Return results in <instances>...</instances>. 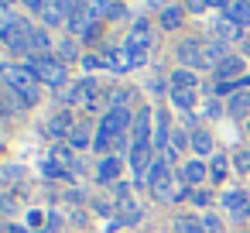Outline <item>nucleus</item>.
Here are the masks:
<instances>
[{
    "mask_svg": "<svg viewBox=\"0 0 250 233\" xmlns=\"http://www.w3.org/2000/svg\"><path fill=\"white\" fill-rule=\"evenodd\" d=\"M178 59L185 69H216L226 59V45L223 42H202V38H188L178 45Z\"/></svg>",
    "mask_w": 250,
    "mask_h": 233,
    "instance_id": "obj_1",
    "label": "nucleus"
},
{
    "mask_svg": "<svg viewBox=\"0 0 250 233\" xmlns=\"http://www.w3.org/2000/svg\"><path fill=\"white\" fill-rule=\"evenodd\" d=\"M42 21H45L48 28H55V24H62V21H65V14H62V11H59L55 4H48V7L42 11Z\"/></svg>",
    "mask_w": 250,
    "mask_h": 233,
    "instance_id": "obj_29",
    "label": "nucleus"
},
{
    "mask_svg": "<svg viewBox=\"0 0 250 233\" xmlns=\"http://www.w3.org/2000/svg\"><path fill=\"white\" fill-rule=\"evenodd\" d=\"M168 141H171V130H168V117L161 113V117H158V124H154V144L165 151V148H168Z\"/></svg>",
    "mask_w": 250,
    "mask_h": 233,
    "instance_id": "obj_23",
    "label": "nucleus"
},
{
    "mask_svg": "<svg viewBox=\"0 0 250 233\" xmlns=\"http://www.w3.org/2000/svg\"><path fill=\"white\" fill-rule=\"evenodd\" d=\"M48 4H55V7H59L62 14H69V18H76L79 11H86V7H83V0H48Z\"/></svg>",
    "mask_w": 250,
    "mask_h": 233,
    "instance_id": "obj_28",
    "label": "nucleus"
},
{
    "mask_svg": "<svg viewBox=\"0 0 250 233\" xmlns=\"http://www.w3.org/2000/svg\"><path fill=\"white\" fill-rule=\"evenodd\" d=\"M171 103H175L178 110H185V113H188V110H192V103H195V93H192V89H171Z\"/></svg>",
    "mask_w": 250,
    "mask_h": 233,
    "instance_id": "obj_26",
    "label": "nucleus"
},
{
    "mask_svg": "<svg viewBox=\"0 0 250 233\" xmlns=\"http://www.w3.org/2000/svg\"><path fill=\"white\" fill-rule=\"evenodd\" d=\"M24 4H28V7H31V11H38V14H42V11H45V7H48V0H24Z\"/></svg>",
    "mask_w": 250,
    "mask_h": 233,
    "instance_id": "obj_37",
    "label": "nucleus"
},
{
    "mask_svg": "<svg viewBox=\"0 0 250 233\" xmlns=\"http://www.w3.org/2000/svg\"><path fill=\"white\" fill-rule=\"evenodd\" d=\"M117 175H120V158H117V154H106V158L96 165V182L106 185V182H117Z\"/></svg>",
    "mask_w": 250,
    "mask_h": 233,
    "instance_id": "obj_14",
    "label": "nucleus"
},
{
    "mask_svg": "<svg viewBox=\"0 0 250 233\" xmlns=\"http://www.w3.org/2000/svg\"><path fill=\"white\" fill-rule=\"evenodd\" d=\"M226 110H229L233 117H250V93H236V96L226 103Z\"/></svg>",
    "mask_w": 250,
    "mask_h": 233,
    "instance_id": "obj_22",
    "label": "nucleus"
},
{
    "mask_svg": "<svg viewBox=\"0 0 250 233\" xmlns=\"http://www.w3.org/2000/svg\"><path fill=\"white\" fill-rule=\"evenodd\" d=\"M206 7H209V0H185V11L188 14H202Z\"/></svg>",
    "mask_w": 250,
    "mask_h": 233,
    "instance_id": "obj_32",
    "label": "nucleus"
},
{
    "mask_svg": "<svg viewBox=\"0 0 250 233\" xmlns=\"http://www.w3.org/2000/svg\"><path fill=\"white\" fill-rule=\"evenodd\" d=\"M48 48H52L48 31H45V28H35V31H31V55H45Z\"/></svg>",
    "mask_w": 250,
    "mask_h": 233,
    "instance_id": "obj_21",
    "label": "nucleus"
},
{
    "mask_svg": "<svg viewBox=\"0 0 250 233\" xmlns=\"http://www.w3.org/2000/svg\"><path fill=\"white\" fill-rule=\"evenodd\" d=\"M83 62H86V69H100V65H106V62H103L100 55H86Z\"/></svg>",
    "mask_w": 250,
    "mask_h": 233,
    "instance_id": "obj_36",
    "label": "nucleus"
},
{
    "mask_svg": "<svg viewBox=\"0 0 250 233\" xmlns=\"http://www.w3.org/2000/svg\"><path fill=\"white\" fill-rule=\"evenodd\" d=\"M216 79L219 83H236V79H243V59H236V55H226L216 69Z\"/></svg>",
    "mask_w": 250,
    "mask_h": 233,
    "instance_id": "obj_8",
    "label": "nucleus"
},
{
    "mask_svg": "<svg viewBox=\"0 0 250 233\" xmlns=\"http://www.w3.org/2000/svg\"><path fill=\"white\" fill-rule=\"evenodd\" d=\"M117 219L127 223V226L137 223V219H141V206H137L134 199H117Z\"/></svg>",
    "mask_w": 250,
    "mask_h": 233,
    "instance_id": "obj_17",
    "label": "nucleus"
},
{
    "mask_svg": "<svg viewBox=\"0 0 250 233\" xmlns=\"http://www.w3.org/2000/svg\"><path fill=\"white\" fill-rule=\"evenodd\" d=\"M59 52H62V62H69V59H76V48H72V45H62Z\"/></svg>",
    "mask_w": 250,
    "mask_h": 233,
    "instance_id": "obj_38",
    "label": "nucleus"
},
{
    "mask_svg": "<svg viewBox=\"0 0 250 233\" xmlns=\"http://www.w3.org/2000/svg\"><path fill=\"white\" fill-rule=\"evenodd\" d=\"M28 69L35 72V79L38 83H45V86H65L69 83V72H65V65H62V59H52V55H31L28 59Z\"/></svg>",
    "mask_w": 250,
    "mask_h": 233,
    "instance_id": "obj_3",
    "label": "nucleus"
},
{
    "mask_svg": "<svg viewBox=\"0 0 250 233\" xmlns=\"http://www.w3.org/2000/svg\"><path fill=\"white\" fill-rule=\"evenodd\" d=\"M147 182H151L154 199H165V202H178V199L192 195V192H185V189H178V185H175V178H171V171H168V165H165V161H154V168H151Z\"/></svg>",
    "mask_w": 250,
    "mask_h": 233,
    "instance_id": "obj_4",
    "label": "nucleus"
},
{
    "mask_svg": "<svg viewBox=\"0 0 250 233\" xmlns=\"http://www.w3.org/2000/svg\"><path fill=\"white\" fill-rule=\"evenodd\" d=\"M124 48H127V55H130L134 65H144L147 55H151V35H147V31H130Z\"/></svg>",
    "mask_w": 250,
    "mask_h": 233,
    "instance_id": "obj_6",
    "label": "nucleus"
},
{
    "mask_svg": "<svg viewBox=\"0 0 250 233\" xmlns=\"http://www.w3.org/2000/svg\"><path fill=\"white\" fill-rule=\"evenodd\" d=\"M178 24H182V7H165L161 11V28L165 31H175Z\"/></svg>",
    "mask_w": 250,
    "mask_h": 233,
    "instance_id": "obj_25",
    "label": "nucleus"
},
{
    "mask_svg": "<svg viewBox=\"0 0 250 233\" xmlns=\"http://www.w3.org/2000/svg\"><path fill=\"white\" fill-rule=\"evenodd\" d=\"M202 226H206V230H219V219H216V216H206Z\"/></svg>",
    "mask_w": 250,
    "mask_h": 233,
    "instance_id": "obj_39",
    "label": "nucleus"
},
{
    "mask_svg": "<svg viewBox=\"0 0 250 233\" xmlns=\"http://www.w3.org/2000/svg\"><path fill=\"white\" fill-rule=\"evenodd\" d=\"M48 165H55L59 171H65L72 178V168H76V158H72V148L69 144H55L52 154H48Z\"/></svg>",
    "mask_w": 250,
    "mask_h": 233,
    "instance_id": "obj_11",
    "label": "nucleus"
},
{
    "mask_svg": "<svg viewBox=\"0 0 250 233\" xmlns=\"http://www.w3.org/2000/svg\"><path fill=\"white\" fill-rule=\"evenodd\" d=\"M247 127H250V124H247Z\"/></svg>",
    "mask_w": 250,
    "mask_h": 233,
    "instance_id": "obj_45",
    "label": "nucleus"
},
{
    "mask_svg": "<svg viewBox=\"0 0 250 233\" xmlns=\"http://www.w3.org/2000/svg\"><path fill=\"white\" fill-rule=\"evenodd\" d=\"M206 175H209V168H206L202 161H195V158H192V161H185V165L178 168V178H182L185 185H199Z\"/></svg>",
    "mask_w": 250,
    "mask_h": 233,
    "instance_id": "obj_15",
    "label": "nucleus"
},
{
    "mask_svg": "<svg viewBox=\"0 0 250 233\" xmlns=\"http://www.w3.org/2000/svg\"><path fill=\"white\" fill-rule=\"evenodd\" d=\"M130 168H134V178H147L151 168H154V158H151V148H130Z\"/></svg>",
    "mask_w": 250,
    "mask_h": 233,
    "instance_id": "obj_9",
    "label": "nucleus"
},
{
    "mask_svg": "<svg viewBox=\"0 0 250 233\" xmlns=\"http://www.w3.org/2000/svg\"><path fill=\"white\" fill-rule=\"evenodd\" d=\"M195 72L192 69H178V72H171V89H192L195 93Z\"/></svg>",
    "mask_w": 250,
    "mask_h": 233,
    "instance_id": "obj_19",
    "label": "nucleus"
},
{
    "mask_svg": "<svg viewBox=\"0 0 250 233\" xmlns=\"http://www.w3.org/2000/svg\"><path fill=\"white\" fill-rule=\"evenodd\" d=\"M240 31H243V28H236L233 21H226V18H223V21H216V24H212V42H223V45H226V42H233Z\"/></svg>",
    "mask_w": 250,
    "mask_h": 233,
    "instance_id": "obj_18",
    "label": "nucleus"
},
{
    "mask_svg": "<svg viewBox=\"0 0 250 233\" xmlns=\"http://www.w3.org/2000/svg\"><path fill=\"white\" fill-rule=\"evenodd\" d=\"M0 79H4V86L24 103V106H35L38 103V79H35V72L28 69V65H18V62H4L0 65Z\"/></svg>",
    "mask_w": 250,
    "mask_h": 233,
    "instance_id": "obj_2",
    "label": "nucleus"
},
{
    "mask_svg": "<svg viewBox=\"0 0 250 233\" xmlns=\"http://www.w3.org/2000/svg\"><path fill=\"white\" fill-rule=\"evenodd\" d=\"M223 18L233 21L236 28H250V0H229L223 7Z\"/></svg>",
    "mask_w": 250,
    "mask_h": 233,
    "instance_id": "obj_10",
    "label": "nucleus"
},
{
    "mask_svg": "<svg viewBox=\"0 0 250 233\" xmlns=\"http://www.w3.org/2000/svg\"><path fill=\"white\" fill-rule=\"evenodd\" d=\"M192 148L195 154H212V137L206 130H192Z\"/></svg>",
    "mask_w": 250,
    "mask_h": 233,
    "instance_id": "obj_27",
    "label": "nucleus"
},
{
    "mask_svg": "<svg viewBox=\"0 0 250 233\" xmlns=\"http://www.w3.org/2000/svg\"><path fill=\"white\" fill-rule=\"evenodd\" d=\"M28 226H42V212H28Z\"/></svg>",
    "mask_w": 250,
    "mask_h": 233,
    "instance_id": "obj_40",
    "label": "nucleus"
},
{
    "mask_svg": "<svg viewBox=\"0 0 250 233\" xmlns=\"http://www.w3.org/2000/svg\"><path fill=\"white\" fill-rule=\"evenodd\" d=\"M247 59H250V45H247Z\"/></svg>",
    "mask_w": 250,
    "mask_h": 233,
    "instance_id": "obj_44",
    "label": "nucleus"
},
{
    "mask_svg": "<svg viewBox=\"0 0 250 233\" xmlns=\"http://www.w3.org/2000/svg\"><path fill=\"white\" fill-rule=\"evenodd\" d=\"M209 199H212V195H209V192H202V189H195V192H192V202H195V206H209Z\"/></svg>",
    "mask_w": 250,
    "mask_h": 233,
    "instance_id": "obj_34",
    "label": "nucleus"
},
{
    "mask_svg": "<svg viewBox=\"0 0 250 233\" xmlns=\"http://www.w3.org/2000/svg\"><path fill=\"white\" fill-rule=\"evenodd\" d=\"M76 124H72V117L69 113H59L55 120H48V134L52 137H69V130H72Z\"/></svg>",
    "mask_w": 250,
    "mask_h": 233,
    "instance_id": "obj_20",
    "label": "nucleus"
},
{
    "mask_svg": "<svg viewBox=\"0 0 250 233\" xmlns=\"http://www.w3.org/2000/svg\"><path fill=\"white\" fill-rule=\"evenodd\" d=\"M206 113H209V117H219V113H223V103H219V100H209V103H206Z\"/></svg>",
    "mask_w": 250,
    "mask_h": 233,
    "instance_id": "obj_35",
    "label": "nucleus"
},
{
    "mask_svg": "<svg viewBox=\"0 0 250 233\" xmlns=\"http://www.w3.org/2000/svg\"><path fill=\"white\" fill-rule=\"evenodd\" d=\"M233 168L243 175V171H250V151H240L236 158H233Z\"/></svg>",
    "mask_w": 250,
    "mask_h": 233,
    "instance_id": "obj_31",
    "label": "nucleus"
},
{
    "mask_svg": "<svg viewBox=\"0 0 250 233\" xmlns=\"http://www.w3.org/2000/svg\"><path fill=\"white\" fill-rule=\"evenodd\" d=\"M175 233H202V226H199V219L182 216V219H175Z\"/></svg>",
    "mask_w": 250,
    "mask_h": 233,
    "instance_id": "obj_30",
    "label": "nucleus"
},
{
    "mask_svg": "<svg viewBox=\"0 0 250 233\" xmlns=\"http://www.w3.org/2000/svg\"><path fill=\"white\" fill-rule=\"evenodd\" d=\"M223 206L236 216V219H243V216H250V199L243 195V192H226L223 195Z\"/></svg>",
    "mask_w": 250,
    "mask_h": 233,
    "instance_id": "obj_16",
    "label": "nucleus"
},
{
    "mask_svg": "<svg viewBox=\"0 0 250 233\" xmlns=\"http://www.w3.org/2000/svg\"><path fill=\"white\" fill-rule=\"evenodd\" d=\"M7 233H28V230H24L21 223H11V226H7Z\"/></svg>",
    "mask_w": 250,
    "mask_h": 233,
    "instance_id": "obj_41",
    "label": "nucleus"
},
{
    "mask_svg": "<svg viewBox=\"0 0 250 233\" xmlns=\"http://www.w3.org/2000/svg\"><path fill=\"white\" fill-rule=\"evenodd\" d=\"M93 141H96V137H93V127H89L86 120H79V124L69 130V137H65V144H69V148H89Z\"/></svg>",
    "mask_w": 250,
    "mask_h": 233,
    "instance_id": "obj_13",
    "label": "nucleus"
},
{
    "mask_svg": "<svg viewBox=\"0 0 250 233\" xmlns=\"http://www.w3.org/2000/svg\"><path fill=\"white\" fill-rule=\"evenodd\" d=\"M103 62H106V69H110V72H117V76H124L127 69H134V62H130L127 48H106Z\"/></svg>",
    "mask_w": 250,
    "mask_h": 233,
    "instance_id": "obj_12",
    "label": "nucleus"
},
{
    "mask_svg": "<svg viewBox=\"0 0 250 233\" xmlns=\"http://www.w3.org/2000/svg\"><path fill=\"white\" fill-rule=\"evenodd\" d=\"M11 24H14V18H11V14H7L4 7H0V38H4V35L11 31Z\"/></svg>",
    "mask_w": 250,
    "mask_h": 233,
    "instance_id": "obj_33",
    "label": "nucleus"
},
{
    "mask_svg": "<svg viewBox=\"0 0 250 233\" xmlns=\"http://www.w3.org/2000/svg\"><path fill=\"white\" fill-rule=\"evenodd\" d=\"M69 31L76 35V38H83V42H96L100 38V21L89 14V7L86 11H79L76 18H69Z\"/></svg>",
    "mask_w": 250,
    "mask_h": 233,
    "instance_id": "obj_5",
    "label": "nucleus"
},
{
    "mask_svg": "<svg viewBox=\"0 0 250 233\" xmlns=\"http://www.w3.org/2000/svg\"><path fill=\"white\" fill-rule=\"evenodd\" d=\"M209 178H212V182H223V178H226V154H223V151L212 154V161H209Z\"/></svg>",
    "mask_w": 250,
    "mask_h": 233,
    "instance_id": "obj_24",
    "label": "nucleus"
},
{
    "mask_svg": "<svg viewBox=\"0 0 250 233\" xmlns=\"http://www.w3.org/2000/svg\"><path fill=\"white\" fill-rule=\"evenodd\" d=\"M0 4H14V0H0Z\"/></svg>",
    "mask_w": 250,
    "mask_h": 233,
    "instance_id": "obj_43",
    "label": "nucleus"
},
{
    "mask_svg": "<svg viewBox=\"0 0 250 233\" xmlns=\"http://www.w3.org/2000/svg\"><path fill=\"white\" fill-rule=\"evenodd\" d=\"M151 137V110H134V124H130V148H144Z\"/></svg>",
    "mask_w": 250,
    "mask_h": 233,
    "instance_id": "obj_7",
    "label": "nucleus"
},
{
    "mask_svg": "<svg viewBox=\"0 0 250 233\" xmlns=\"http://www.w3.org/2000/svg\"><path fill=\"white\" fill-rule=\"evenodd\" d=\"M147 4H151V7H161V4H165V0H147Z\"/></svg>",
    "mask_w": 250,
    "mask_h": 233,
    "instance_id": "obj_42",
    "label": "nucleus"
}]
</instances>
